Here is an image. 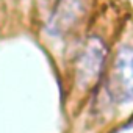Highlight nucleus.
Returning a JSON list of instances; mask_svg holds the SVG:
<instances>
[{"mask_svg":"<svg viewBox=\"0 0 133 133\" xmlns=\"http://www.w3.org/2000/svg\"><path fill=\"white\" fill-rule=\"evenodd\" d=\"M102 83L111 108H133V44H122L116 50Z\"/></svg>","mask_w":133,"mask_h":133,"instance_id":"1","label":"nucleus"},{"mask_svg":"<svg viewBox=\"0 0 133 133\" xmlns=\"http://www.w3.org/2000/svg\"><path fill=\"white\" fill-rule=\"evenodd\" d=\"M108 69V47L99 36H91L83 44L75 61V80L80 88L92 89L102 83Z\"/></svg>","mask_w":133,"mask_h":133,"instance_id":"2","label":"nucleus"},{"mask_svg":"<svg viewBox=\"0 0 133 133\" xmlns=\"http://www.w3.org/2000/svg\"><path fill=\"white\" fill-rule=\"evenodd\" d=\"M86 14V0H58L49 19V31L53 36L69 35Z\"/></svg>","mask_w":133,"mask_h":133,"instance_id":"3","label":"nucleus"},{"mask_svg":"<svg viewBox=\"0 0 133 133\" xmlns=\"http://www.w3.org/2000/svg\"><path fill=\"white\" fill-rule=\"evenodd\" d=\"M110 133H133V116L121 121V124H117Z\"/></svg>","mask_w":133,"mask_h":133,"instance_id":"4","label":"nucleus"}]
</instances>
